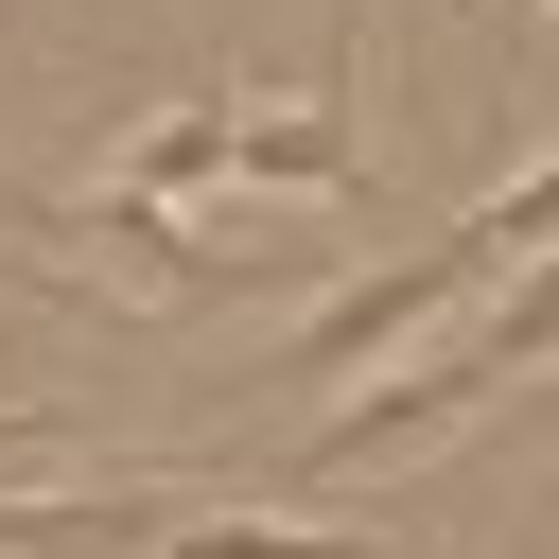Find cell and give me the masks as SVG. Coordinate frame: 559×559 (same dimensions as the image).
<instances>
[{
    "label": "cell",
    "mask_w": 559,
    "mask_h": 559,
    "mask_svg": "<svg viewBox=\"0 0 559 559\" xmlns=\"http://www.w3.org/2000/svg\"><path fill=\"white\" fill-rule=\"evenodd\" d=\"M349 52H367V17H332V70L297 87V105H245V140H227V175H262V192H367V122H349Z\"/></svg>",
    "instance_id": "cell-3"
},
{
    "label": "cell",
    "mask_w": 559,
    "mask_h": 559,
    "mask_svg": "<svg viewBox=\"0 0 559 559\" xmlns=\"http://www.w3.org/2000/svg\"><path fill=\"white\" fill-rule=\"evenodd\" d=\"M157 559H402V542H349V524H297V507H175Z\"/></svg>",
    "instance_id": "cell-4"
},
{
    "label": "cell",
    "mask_w": 559,
    "mask_h": 559,
    "mask_svg": "<svg viewBox=\"0 0 559 559\" xmlns=\"http://www.w3.org/2000/svg\"><path fill=\"white\" fill-rule=\"evenodd\" d=\"M542 349H559V262H542V280H507V297H472V314H454L437 349L367 367V384H349L332 419H297L280 489H332V472H367V454H419V437H437L454 402H489V384H507V367H542Z\"/></svg>",
    "instance_id": "cell-1"
},
{
    "label": "cell",
    "mask_w": 559,
    "mask_h": 559,
    "mask_svg": "<svg viewBox=\"0 0 559 559\" xmlns=\"http://www.w3.org/2000/svg\"><path fill=\"white\" fill-rule=\"evenodd\" d=\"M0 297H70V280H35V262H17V245H0Z\"/></svg>",
    "instance_id": "cell-7"
},
{
    "label": "cell",
    "mask_w": 559,
    "mask_h": 559,
    "mask_svg": "<svg viewBox=\"0 0 559 559\" xmlns=\"http://www.w3.org/2000/svg\"><path fill=\"white\" fill-rule=\"evenodd\" d=\"M70 437V402H0V454H52Z\"/></svg>",
    "instance_id": "cell-6"
},
{
    "label": "cell",
    "mask_w": 559,
    "mask_h": 559,
    "mask_svg": "<svg viewBox=\"0 0 559 559\" xmlns=\"http://www.w3.org/2000/svg\"><path fill=\"white\" fill-rule=\"evenodd\" d=\"M227 140H245V105H175V122H140L122 192H140V210H175V192H210V175H227Z\"/></svg>",
    "instance_id": "cell-5"
},
{
    "label": "cell",
    "mask_w": 559,
    "mask_h": 559,
    "mask_svg": "<svg viewBox=\"0 0 559 559\" xmlns=\"http://www.w3.org/2000/svg\"><path fill=\"white\" fill-rule=\"evenodd\" d=\"M489 280H507V262H489L472 227H437L419 262H367L349 297H314V314L280 332V384H297V402H349V384H367L384 349H437V332H454V314H472Z\"/></svg>",
    "instance_id": "cell-2"
}]
</instances>
